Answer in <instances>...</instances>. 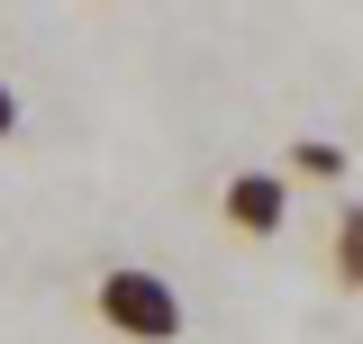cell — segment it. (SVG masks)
Instances as JSON below:
<instances>
[{
    "instance_id": "cell-3",
    "label": "cell",
    "mask_w": 363,
    "mask_h": 344,
    "mask_svg": "<svg viewBox=\"0 0 363 344\" xmlns=\"http://www.w3.org/2000/svg\"><path fill=\"white\" fill-rule=\"evenodd\" d=\"M327 281H336V290H363V209L354 200H345V209H336V236H327Z\"/></svg>"
},
{
    "instance_id": "cell-1",
    "label": "cell",
    "mask_w": 363,
    "mask_h": 344,
    "mask_svg": "<svg viewBox=\"0 0 363 344\" xmlns=\"http://www.w3.org/2000/svg\"><path fill=\"white\" fill-rule=\"evenodd\" d=\"M91 317L118 344H182V290L164 272H145V263H109L91 281Z\"/></svg>"
},
{
    "instance_id": "cell-5",
    "label": "cell",
    "mask_w": 363,
    "mask_h": 344,
    "mask_svg": "<svg viewBox=\"0 0 363 344\" xmlns=\"http://www.w3.org/2000/svg\"><path fill=\"white\" fill-rule=\"evenodd\" d=\"M9 136H18V91L0 82V145H9Z\"/></svg>"
},
{
    "instance_id": "cell-2",
    "label": "cell",
    "mask_w": 363,
    "mask_h": 344,
    "mask_svg": "<svg viewBox=\"0 0 363 344\" xmlns=\"http://www.w3.org/2000/svg\"><path fill=\"white\" fill-rule=\"evenodd\" d=\"M218 217L236 227V236H255V245H264V236H281V217H291V181H281V172H255V164L227 172Z\"/></svg>"
},
{
    "instance_id": "cell-4",
    "label": "cell",
    "mask_w": 363,
    "mask_h": 344,
    "mask_svg": "<svg viewBox=\"0 0 363 344\" xmlns=\"http://www.w3.org/2000/svg\"><path fill=\"white\" fill-rule=\"evenodd\" d=\"M281 181H345V145H336V136H300Z\"/></svg>"
}]
</instances>
